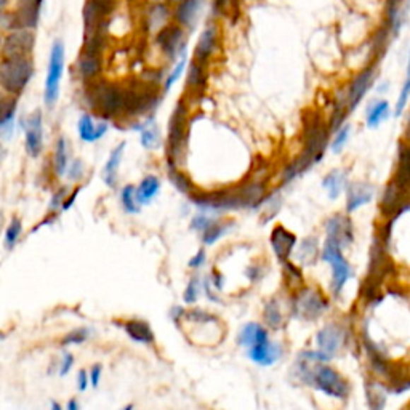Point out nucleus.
Here are the masks:
<instances>
[{"label":"nucleus","instance_id":"obj_24","mask_svg":"<svg viewBox=\"0 0 410 410\" xmlns=\"http://www.w3.org/2000/svg\"><path fill=\"white\" fill-rule=\"evenodd\" d=\"M136 129L140 131V143L144 149L153 151L158 149L162 144V135H160V129L158 122H156L154 116H149V119L143 120L138 125H135Z\"/></svg>","mask_w":410,"mask_h":410},{"label":"nucleus","instance_id":"obj_58","mask_svg":"<svg viewBox=\"0 0 410 410\" xmlns=\"http://www.w3.org/2000/svg\"><path fill=\"white\" fill-rule=\"evenodd\" d=\"M50 410H63V409H62V406H59L58 402L53 401V402H52V406H50Z\"/></svg>","mask_w":410,"mask_h":410},{"label":"nucleus","instance_id":"obj_42","mask_svg":"<svg viewBox=\"0 0 410 410\" xmlns=\"http://www.w3.org/2000/svg\"><path fill=\"white\" fill-rule=\"evenodd\" d=\"M88 339V329H76L69 332L68 335L63 336L62 345L63 346H69V345H81Z\"/></svg>","mask_w":410,"mask_h":410},{"label":"nucleus","instance_id":"obj_37","mask_svg":"<svg viewBox=\"0 0 410 410\" xmlns=\"http://www.w3.org/2000/svg\"><path fill=\"white\" fill-rule=\"evenodd\" d=\"M229 225L231 223H220V221H212L210 225L202 231V242L205 245H212L216 240L221 239L228 233Z\"/></svg>","mask_w":410,"mask_h":410},{"label":"nucleus","instance_id":"obj_9","mask_svg":"<svg viewBox=\"0 0 410 410\" xmlns=\"http://www.w3.org/2000/svg\"><path fill=\"white\" fill-rule=\"evenodd\" d=\"M329 310V301L321 292L308 287L301 288L293 300V315L305 321H316Z\"/></svg>","mask_w":410,"mask_h":410},{"label":"nucleus","instance_id":"obj_15","mask_svg":"<svg viewBox=\"0 0 410 410\" xmlns=\"http://www.w3.org/2000/svg\"><path fill=\"white\" fill-rule=\"evenodd\" d=\"M327 239L335 240L341 247H348L354 242V226L348 215L336 213L325 221Z\"/></svg>","mask_w":410,"mask_h":410},{"label":"nucleus","instance_id":"obj_3","mask_svg":"<svg viewBox=\"0 0 410 410\" xmlns=\"http://www.w3.org/2000/svg\"><path fill=\"white\" fill-rule=\"evenodd\" d=\"M189 110L184 100H180L168 120L167 136V162L178 165L183 164L186 158L189 138Z\"/></svg>","mask_w":410,"mask_h":410},{"label":"nucleus","instance_id":"obj_49","mask_svg":"<svg viewBox=\"0 0 410 410\" xmlns=\"http://www.w3.org/2000/svg\"><path fill=\"white\" fill-rule=\"evenodd\" d=\"M212 221H213V220H212V218H209L207 215H205V213H201V215L194 216V220H192V223H191V228H192V229H196V231H204V229L207 228Z\"/></svg>","mask_w":410,"mask_h":410},{"label":"nucleus","instance_id":"obj_35","mask_svg":"<svg viewBox=\"0 0 410 410\" xmlns=\"http://www.w3.org/2000/svg\"><path fill=\"white\" fill-rule=\"evenodd\" d=\"M167 172H168V178H170V182L175 188H177L180 192H183V194H191L192 192L191 180L186 177L182 170H180L178 165L167 162Z\"/></svg>","mask_w":410,"mask_h":410},{"label":"nucleus","instance_id":"obj_31","mask_svg":"<svg viewBox=\"0 0 410 410\" xmlns=\"http://www.w3.org/2000/svg\"><path fill=\"white\" fill-rule=\"evenodd\" d=\"M124 329H125V334L136 343H143V345H153L154 340H156V336L153 334V330H151L149 324H146L144 321H138V319H134V321L125 322Z\"/></svg>","mask_w":410,"mask_h":410},{"label":"nucleus","instance_id":"obj_21","mask_svg":"<svg viewBox=\"0 0 410 410\" xmlns=\"http://www.w3.org/2000/svg\"><path fill=\"white\" fill-rule=\"evenodd\" d=\"M390 388L387 382H380V380H367L365 383V401L369 410H385L388 402Z\"/></svg>","mask_w":410,"mask_h":410},{"label":"nucleus","instance_id":"obj_12","mask_svg":"<svg viewBox=\"0 0 410 410\" xmlns=\"http://www.w3.org/2000/svg\"><path fill=\"white\" fill-rule=\"evenodd\" d=\"M220 48V29L215 23H209L204 28L194 47V57L192 59L204 66H209L212 58L216 55Z\"/></svg>","mask_w":410,"mask_h":410},{"label":"nucleus","instance_id":"obj_43","mask_svg":"<svg viewBox=\"0 0 410 410\" xmlns=\"http://www.w3.org/2000/svg\"><path fill=\"white\" fill-rule=\"evenodd\" d=\"M197 297H199V279L197 277H192V279L188 282V286H186L183 300L186 305H192L197 301Z\"/></svg>","mask_w":410,"mask_h":410},{"label":"nucleus","instance_id":"obj_47","mask_svg":"<svg viewBox=\"0 0 410 410\" xmlns=\"http://www.w3.org/2000/svg\"><path fill=\"white\" fill-rule=\"evenodd\" d=\"M72 365H74V356H72L71 353L66 351L63 354V359H62V363H59V370H58V375L59 377H64V375H68L69 370L72 369Z\"/></svg>","mask_w":410,"mask_h":410},{"label":"nucleus","instance_id":"obj_46","mask_svg":"<svg viewBox=\"0 0 410 410\" xmlns=\"http://www.w3.org/2000/svg\"><path fill=\"white\" fill-rule=\"evenodd\" d=\"M66 199H68V189H66V188L58 189L55 194H53L50 207H48V210H50V213H55L58 209H63V204H64Z\"/></svg>","mask_w":410,"mask_h":410},{"label":"nucleus","instance_id":"obj_16","mask_svg":"<svg viewBox=\"0 0 410 410\" xmlns=\"http://www.w3.org/2000/svg\"><path fill=\"white\" fill-rule=\"evenodd\" d=\"M205 0H180L173 10V20L186 31H194L202 15Z\"/></svg>","mask_w":410,"mask_h":410},{"label":"nucleus","instance_id":"obj_50","mask_svg":"<svg viewBox=\"0 0 410 410\" xmlns=\"http://www.w3.org/2000/svg\"><path fill=\"white\" fill-rule=\"evenodd\" d=\"M76 383H77V390L83 393V391H87L88 385H90V375L87 373V370H79L77 373V378H76Z\"/></svg>","mask_w":410,"mask_h":410},{"label":"nucleus","instance_id":"obj_23","mask_svg":"<svg viewBox=\"0 0 410 410\" xmlns=\"http://www.w3.org/2000/svg\"><path fill=\"white\" fill-rule=\"evenodd\" d=\"M16 117H18V98L8 96L4 98L2 111H0V134L4 140H10L15 134L16 129Z\"/></svg>","mask_w":410,"mask_h":410},{"label":"nucleus","instance_id":"obj_33","mask_svg":"<svg viewBox=\"0 0 410 410\" xmlns=\"http://www.w3.org/2000/svg\"><path fill=\"white\" fill-rule=\"evenodd\" d=\"M238 340H239V345L252 348L253 345H257V343L269 340V336H268V332L264 330L262 325L250 322V324H245L244 327L240 329Z\"/></svg>","mask_w":410,"mask_h":410},{"label":"nucleus","instance_id":"obj_28","mask_svg":"<svg viewBox=\"0 0 410 410\" xmlns=\"http://www.w3.org/2000/svg\"><path fill=\"white\" fill-rule=\"evenodd\" d=\"M207 86V66L197 63L192 59L188 66V79L186 88L191 95H201Z\"/></svg>","mask_w":410,"mask_h":410},{"label":"nucleus","instance_id":"obj_38","mask_svg":"<svg viewBox=\"0 0 410 410\" xmlns=\"http://www.w3.org/2000/svg\"><path fill=\"white\" fill-rule=\"evenodd\" d=\"M120 202H122V207L127 213L135 215L140 212V204H138L136 199V188L134 184L124 186L122 192H120Z\"/></svg>","mask_w":410,"mask_h":410},{"label":"nucleus","instance_id":"obj_60","mask_svg":"<svg viewBox=\"0 0 410 410\" xmlns=\"http://www.w3.org/2000/svg\"><path fill=\"white\" fill-rule=\"evenodd\" d=\"M135 407H134V404H129V406H125L122 410H134Z\"/></svg>","mask_w":410,"mask_h":410},{"label":"nucleus","instance_id":"obj_29","mask_svg":"<svg viewBox=\"0 0 410 410\" xmlns=\"http://www.w3.org/2000/svg\"><path fill=\"white\" fill-rule=\"evenodd\" d=\"M348 177L345 170H340V168H335V170L329 172L322 180V188L327 191L329 197L332 201H336L341 196L343 191H346L348 188Z\"/></svg>","mask_w":410,"mask_h":410},{"label":"nucleus","instance_id":"obj_19","mask_svg":"<svg viewBox=\"0 0 410 410\" xmlns=\"http://www.w3.org/2000/svg\"><path fill=\"white\" fill-rule=\"evenodd\" d=\"M373 196H375V189L372 184L363 182L349 183L346 188V213H354L356 210L370 204Z\"/></svg>","mask_w":410,"mask_h":410},{"label":"nucleus","instance_id":"obj_25","mask_svg":"<svg viewBox=\"0 0 410 410\" xmlns=\"http://www.w3.org/2000/svg\"><path fill=\"white\" fill-rule=\"evenodd\" d=\"M249 358L255 364L273 365L281 358V348L274 345V343H271L269 340H264L249 348Z\"/></svg>","mask_w":410,"mask_h":410},{"label":"nucleus","instance_id":"obj_10","mask_svg":"<svg viewBox=\"0 0 410 410\" xmlns=\"http://www.w3.org/2000/svg\"><path fill=\"white\" fill-rule=\"evenodd\" d=\"M24 149L29 158H39L44 151V114L42 110H35L23 120Z\"/></svg>","mask_w":410,"mask_h":410},{"label":"nucleus","instance_id":"obj_39","mask_svg":"<svg viewBox=\"0 0 410 410\" xmlns=\"http://www.w3.org/2000/svg\"><path fill=\"white\" fill-rule=\"evenodd\" d=\"M264 321L271 329H281L282 325V311L276 300H269L264 306Z\"/></svg>","mask_w":410,"mask_h":410},{"label":"nucleus","instance_id":"obj_41","mask_svg":"<svg viewBox=\"0 0 410 410\" xmlns=\"http://www.w3.org/2000/svg\"><path fill=\"white\" fill-rule=\"evenodd\" d=\"M21 231H23V225H21V220L20 218H11L10 225L7 228V231H5V247H7V250H13L18 240H20L21 236Z\"/></svg>","mask_w":410,"mask_h":410},{"label":"nucleus","instance_id":"obj_18","mask_svg":"<svg viewBox=\"0 0 410 410\" xmlns=\"http://www.w3.org/2000/svg\"><path fill=\"white\" fill-rule=\"evenodd\" d=\"M269 240L271 247H273L277 260L281 262V264L288 262V258H291L295 249V244H297V236L284 226H276L273 229V233H271Z\"/></svg>","mask_w":410,"mask_h":410},{"label":"nucleus","instance_id":"obj_48","mask_svg":"<svg viewBox=\"0 0 410 410\" xmlns=\"http://www.w3.org/2000/svg\"><path fill=\"white\" fill-rule=\"evenodd\" d=\"M233 0H212V11L215 16L225 15L226 11L231 8Z\"/></svg>","mask_w":410,"mask_h":410},{"label":"nucleus","instance_id":"obj_44","mask_svg":"<svg viewBox=\"0 0 410 410\" xmlns=\"http://www.w3.org/2000/svg\"><path fill=\"white\" fill-rule=\"evenodd\" d=\"M284 269H286V279L291 282L292 286L297 287L298 284H301L303 282V276H301V271L295 266V264H292L291 262H286L284 263Z\"/></svg>","mask_w":410,"mask_h":410},{"label":"nucleus","instance_id":"obj_36","mask_svg":"<svg viewBox=\"0 0 410 410\" xmlns=\"http://www.w3.org/2000/svg\"><path fill=\"white\" fill-rule=\"evenodd\" d=\"M186 69H188V57H184L182 59H178L177 63H173V68L165 76L164 83H162V90H164V93H168L175 86H177V82L182 79Z\"/></svg>","mask_w":410,"mask_h":410},{"label":"nucleus","instance_id":"obj_17","mask_svg":"<svg viewBox=\"0 0 410 410\" xmlns=\"http://www.w3.org/2000/svg\"><path fill=\"white\" fill-rule=\"evenodd\" d=\"M110 130V122L106 119H95L93 112H83L77 120V134L83 143H96Z\"/></svg>","mask_w":410,"mask_h":410},{"label":"nucleus","instance_id":"obj_30","mask_svg":"<svg viewBox=\"0 0 410 410\" xmlns=\"http://www.w3.org/2000/svg\"><path fill=\"white\" fill-rule=\"evenodd\" d=\"M391 116V105L387 100H377L372 101L367 106L365 111V125L369 129H378L385 120H388Z\"/></svg>","mask_w":410,"mask_h":410},{"label":"nucleus","instance_id":"obj_14","mask_svg":"<svg viewBox=\"0 0 410 410\" xmlns=\"http://www.w3.org/2000/svg\"><path fill=\"white\" fill-rule=\"evenodd\" d=\"M346 329L341 324L332 322L317 332L316 335V345L319 351L325 353L330 358L339 354L340 349L345 346L346 343Z\"/></svg>","mask_w":410,"mask_h":410},{"label":"nucleus","instance_id":"obj_2","mask_svg":"<svg viewBox=\"0 0 410 410\" xmlns=\"http://www.w3.org/2000/svg\"><path fill=\"white\" fill-rule=\"evenodd\" d=\"M86 105L101 117L114 119L125 111V90L105 81L87 83Z\"/></svg>","mask_w":410,"mask_h":410},{"label":"nucleus","instance_id":"obj_27","mask_svg":"<svg viewBox=\"0 0 410 410\" xmlns=\"http://www.w3.org/2000/svg\"><path fill=\"white\" fill-rule=\"evenodd\" d=\"M71 165V149L69 141L66 136H58L55 143V154H53V170H55L57 177H64L68 175Z\"/></svg>","mask_w":410,"mask_h":410},{"label":"nucleus","instance_id":"obj_57","mask_svg":"<svg viewBox=\"0 0 410 410\" xmlns=\"http://www.w3.org/2000/svg\"><path fill=\"white\" fill-rule=\"evenodd\" d=\"M404 140L410 141V116H409V120H407V127H406V138H404Z\"/></svg>","mask_w":410,"mask_h":410},{"label":"nucleus","instance_id":"obj_6","mask_svg":"<svg viewBox=\"0 0 410 410\" xmlns=\"http://www.w3.org/2000/svg\"><path fill=\"white\" fill-rule=\"evenodd\" d=\"M321 258L332 268V293H334V297H340L343 288H345L348 281L353 276L351 264L348 263L345 255H343L341 245L332 239H325Z\"/></svg>","mask_w":410,"mask_h":410},{"label":"nucleus","instance_id":"obj_56","mask_svg":"<svg viewBox=\"0 0 410 410\" xmlns=\"http://www.w3.org/2000/svg\"><path fill=\"white\" fill-rule=\"evenodd\" d=\"M68 410H81L79 402H77L76 399H71L68 404Z\"/></svg>","mask_w":410,"mask_h":410},{"label":"nucleus","instance_id":"obj_53","mask_svg":"<svg viewBox=\"0 0 410 410\" xmlns=\"http://www.w3.org/2000/svg\"><path fill=\"white\" fill-rule=\"evenodd\" d=\"M82 191V186H79V188H76L74 191L71 192V194L68 196V199H66L64 201V204H63V209L62 210H69L71 207H72V204L76 202V199H77V196H79V192Z\"/></svg>","mask_w":410,"mask_h":410},{"label":"nucleus","instance_id":"obj_8","mask_svg":"<svg viewBox=\"0 0 410 410\" xmlns=\"http://www.w3.org/2000/svg\"><path fill=\"white\" fill-rule=\"evenodd\" d=\"M156 45L162 52L168 62L177 63L186 55V47H188V39H186V29H183L177 23H170L168 26L156 34Z\"/></svg>","mask_w":410,"mask_h":410},{"label":"nucleus","instance_id":"obj_32","mask_svg":"<svg viewBox=\"0 0 410 410\" xmlns=\"http://www.w3.org/2000/svg\"><path fill=\"white\" fill-rule=\"evenodd\" d=\"M160 189V182L156 175H148L141 180V183L136 188V199L140 205H148L153 202V199L158 196Z\"/></svg>","mask_w":410,"mask_h":410},{"label":"nucleus","instance_id":"obj_5","mask_svg":"<svg viewBox=\"0 0 410 410\" xmlns=\"http://www.w3.org/2000/svg\"><path fill=\"white\" fill-rule=\"evenodd\" d=\"M64 64H66V47L62 40L57 39L50 47V55H48V66L45 74L44 102L48 110H53L59 100Z\"/></svg>","mask_w":410,"mask_h":410},{"label":"nucleus","instance_id":"obj_7","mask_svg":"<svg viewBox=\"0 0 410 410\" xmlns=\"http://www.w3.org/2000/svg\"><path fill=\"white\" fill-rule=\"evenodd\" d=\"M312 387L325 396L345 401L351 394V385L341 373L330 365H317L312 375Z\"/></svg>","mask_w":410,"mask_h":410},{"label":"nucleus","instance_id":"obj_51","mask_svg":"<svg viewBox=\"0 0 410 410\" xmlns=\"http://www.w3.org/2000/svg\"><path fill=\"white\" fill-rule=\"evenodd\" d=\"M207 262V255H205V250H199L194 257L191 258L189 260V263H188V266L189 268H194V269H197V268H201V266H204V263Z\"/></svg>","mask_w":410,"mask_h":410},{"label":"nucleus","instance_id":"obj_26","mask_svg":"<svg viewBox=\"0 0 410 410\" xmlns=\"http://www.w3.org/2000/svg\"><path fill=\"white\" fill-rule=\"evenodd\" d=\"M125 146H127L125 141L119 143L117 146L111 151L110 158H107L105 164V168H102V182L110 186V188H116L117 184V173L120 164H122Z\"/></svg>","mask_w":410,"mask_h":410},{"label":"nucleus","instance_id":"obj_40","mask_svg":"<svg viewBox=\"0 0 410 410\" xmlns=\"http://www.w3.org/2000/svg\"><path fill=\"white\" fill-rule=\"evenodd\" d=\"M349 136H351V125L349 124H345L341 127V129H339L334 134V138H332V141H330V149H332V153L334 154H340L343 149H345L346 146V143L349 140Z\"/></svg>","mask_w":410,"mask_h":410},{"label":"nucleus","instance_id":"obj_1","mask_svg":"<svg viewBox=\"0 0 410 410\" xmlns=\"http://www.w3.org/2000/svg\"><path fill=\"white\" fill-rule=\"evenodd\" d=\"M330 135L327 122H322L319 116L308 117L303 151L292 164L287 165L284 173H282V183L287 184L293 182L301 173L310 170L315 164H319L324 159L325 151L330 146Z\"/></svg>","mask_w":410,"mask_h":410},{"label":"nucleus","instance_id":"obj_55","mask_svg":"<svg viewBox=\"0 0 410 410\" xmlns=\"http://www.w3.org/2000/svg\"><path fill=\"white\" fill-rule=\"evenodd\" d=\"M212 284L215 287V291H221L223 286H225V279H223L221 274H213L212 277Z\"/></svg>","mask_w":410,"mask_h":410},{"label":"nucleus","instance_id":"obj_45","mask_svg":"<svg viewBox=\"0 0 410 410\" xmlns=\"http://www.w3.org/2000/svg\"><path fill=\"white\" fill-rule=\"evenodd\" d=\"M83 175H86V165H83V162L81 159L72 160L68 170V178L71 182H81Z\"/></svg>","mask_w":410,"mask_h":410},{"label":"nucleus","instance_id":"obj_20","mask_svg":"<svg viewBox=\"0 0 410 410\" xmlns=\"http://www.w3.org/2000/svg\"><path fill=\"white\" fill-rule=\"evenodd\" d=\"M393 182L410 192V141L402 140L397 148V164Z\"/></svg>","mask_w":410,"mask_h":410},{"label":"nucleus","instance_id":"obj_13","mask_svg":"<svg viewBox=\"0 0 410 410\" xmlns=\"http://www.w3.org/2000/svg\"><path fill=\"white\" fill-rule=\"evenodd\" d=\"M377 76V66L370 64L359 72L358 76L354 77L346 88V101H348V110L349 112H353L356 107L361 105V101L364 100V96L369 93L370 87L373 86V81H375Z\"/></svg>","mask_w":410,"mask_h":410},{"label":"nucleus","instance_id":"obj_22","mask_svg":"<svg viewBox=\"0 0 410 410\" xmlns=\"http://www.w3.org/2000/svg\"><path fill=\"white\" fill-rule=\"evenodd\" d=\"M173 18V11L170 10L167 4H154L146 11V20H144V28L149 33H156L158 34L160 29H164L168 26V21Z\"/></svg>","mask_w":410,"mask_h":410},{"label":"nucleus","instance_id":"obj_4","mask_svg":"<svg viewBox=\"0 0 410 410\" xmlns=\"http://www.w3.org/2000/svg\"><path fill=\"white\" fill-rule=\"evenodd\" d=\"M33 57H2L0 64V86L7 96L18 98L24 93L34 77Z\"/></svg>","mask_w":410,"mask_h":410},{"label":"nucleus","instance_id":"obj_54","mask_svg":"<svg viewBox=\"0 0 410 410\" xmlns=\"http://www.w3.org/2000/svg\"><path fill=\"white\" fill-rule=\"evenodd\" d=\"M212 286H213V284H212V279H210V277H207V279L204 281L205 295H207V298H209V300H212V301H215V303H216V301H218V298H216L215 295H213V292H212Z\"/></svg>","mask_w":410,"mask_h":410},{"label":"nucleus","instance_id":"obj_34","mask_svg":"<svg viewBox=\"0 0 410 410\" xmlns=\"http://www.w3.org/2000/svg\"><path fill=\"white\" fill-rule=\"evenodd\" d=\"M321 249H319V240L316 238H306L301 240L297 252V260L301 264H315L316 260L321 255Z\"/></svg>","mask_w":410,"mask_h":410},{"label":"nucleus","instance_id":"obj_52","mask_svg":"<svg viewBox=\"0 0 410 410\" xmlns=\"http://www.w3.org/2000/svg\"><path fill=\"white\" fill-rule=\"evenodd\" d=\"M101 373H102V369H101V365L100 364H95L92 367V370H90V385L92 387H98L100 385V380H101Z\"/></svg>","mask_w":410,"mask_h":410},{"label":"nucleus","instance_id":"obj_59","mask_svg":"<svg viewBox=\"0 0 410 410\" xmlns=\"http://www.w3.org/2000/svg\"><path fill=\"white\" fill-rule=\"evenodd\" d=\"M406 79L410 81V58H409V64H407V76H406Z\"/></svg>","mask_w":410,"mask_h":410},{"label":"nucleus","instance_id":"obj_11","mask_svg":"<svg viewBox=\"0 0 410 410\" xmlns=\"http://www.w3.org/2000/svg\"><path fill=\"white\" fill-rule=\"evenodd\" d=\"M35 35L31 29H18L5 33L2 44V57H33Z\"/></svg>","mask_w":410,"mask_h":410}]
</instances>
